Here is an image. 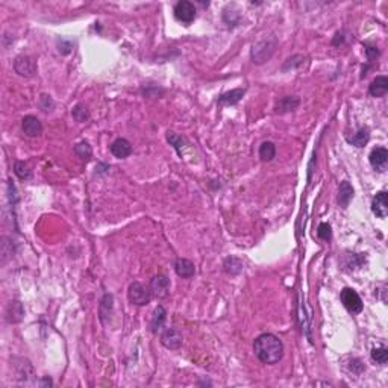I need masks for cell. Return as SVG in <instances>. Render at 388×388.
<instances>
[{"mask_svg":"<svg viewBox=\"0 0 388 388\" xmlns=\"http://www.w3.org/2000/svg\"><path fill=\"white\" fill-rule=\"evenodd\" d=\"M256 358L264 364H276L284 357V344L273 334H263L253 343Z\"/></svg>","mask_w":388,"mask_h":388,"instance_id":"obj_1","label":"cell"},{"mask_svg":"<svg viewBox=\"0 0 388 388\" xmlns=\"http://www.w3.org/2000/svg\"><path fill=\"white\" fill-rule=\"evenodd\" d=\"M276 47H278V40L274 36L261 38L252 47V53H250L252 61L255 64H264V62H267L273 57Z\"/></svg>","mask_w":388,"mask_h":388,"instance_id":"obj_2","label":"cell"},{"mask_svg":"<svg viewBox=\"0 0 388 388\" xmlns=\"http://www.w3.org/2000/svg\"><path fill=\"white\" fill-rule=\"evenodd\" d=\"M127 299H129L131 303L138 305V306L147 305V303H150V300H152L150 288L149 287H144L140 282H132L129 285V290H127Z\"/></svg>","mask_w":388,"mask_h":388,"instance_id":"obj_3","label":"cell"},{"mask_svg":"<svg viewBox=\"0 0 388 388\" xmlns=\"http://www.w3.org/2000/svg\"><path fill=\"white\" fill-rule=\"evenodd\" d=\"M340 298H341V302H343L344 308H346L349 312H352V314H359V312L362 311V306H364V305H362V300H361L359 294L354 288H343Z\"/></svg>","mask_w":388,"mask_h":388,"instance_id":"obj_4","label":"cell"},{"mask_svg":"<svg viewBox=\"0 0 388 388\" xmlns=\"http://www.w3.org/2000/svg\"><path fill=\"white\" fill-rule=\"evenodd\" d=\"M150 293L152 298L164 299L169 296L170 291V279L164 274H156L150 281Z\"/></svg>","mask_w":388,"mask_h":388,"instance_id":"obj_5","label":"cell"},{"mask_svg":"<svg viewBox=\"0 0 388 388\" xmlns=\"http://www.w3.org/2000/svg\"><path fill=\"white\" fill-rule=\"evenodd\" d=\"M175 17L176 20L183 23V25H190L194 22L196 19V8L191 2H187V0H182V2H178L176 6H175Z\"/></svg>","mask_w":388,"mask_h":388,"instance_id":"obj_6","label":"cell"},{"mask_svg":"<svg viewBox=\"0 0 388 388\" xmlns=\"http://www.w3.org/2000/svg\"><path fill=\"white\" fill-rule=\"evenodd\" d=\"M14 70L17 75L25 76V78H32L36 75V61L30 57L22 55L19 58H15L14 62Z\"/></svg>","mask_w":388,"mask_h":388,"instance_id":"obj_7","label":"cell"},{"mask_svg":"<svg viewBox=\"0 0 388 388\" xmlns=\"http://www.w3.org/2000/svg\"><path fill=\"white\" fill-rule=\"evenodd\" d=\"M161 343L165 349H170V350H178L180 346H182V335L178 329L175 328H169L165 329L161 335Z\"/></svg>","mask_w":388,"mask_h":388,"instance_id":"obj_8","label":"cell"},{"mask_svg":"<svg viewBox=\"0 0 388 388\" xmlns=\"http://www.w3.org/2000/svg\"><path fill=\"white\" fill-rule=\"evenodd\" d=\"M370 164L378 172H385L388 164V150L385 147H376L370 153Z\"/></svg>","mask_w":388,"mask_h":388,"instance_id":"obj_9","label":"cell"},{"mask_svg":"<svg viewBox=\"0 0 388 388\" xmlns=\"http://www.w3.org/2000/svg\"><path fill=\"white\" fill-rule=\"evenodd\" d=\"M372 211L376 217L385 218L388 214V194L385 191H379L372 200Z\"/></svg>","mask_w":388,"mask_h":388,"instance_id":"obj_10","label":"cell"},{"mask_svg":"<svg viewBox=\"0 0 388 388\" xmlns=\"http://www.w3.org/2000/svg\"><path fill=\"white\" fill-rule=\"evenodd\" d=\"M300 105V99L296 96H285L282 99H279L274 105V113L278 114H285V113H291L294 109H298Z\"/></svg>","mask_w":388,"mask_h":388,"instance_id":"obj_11","label":"cell"},{"mask_svg":"<svg viewBox=\"0 0 388 388\" xmlns=\"http://www.w3.org/2000/svg\"><path fill=\"white\" fill-rule=\"evenodd\" d=\"M22 127H23V132L30 138L38 137L43 132V124L35 116H26L25 119L22 120Z\"/></svg>","mask_w":388,"mask_h":388,"instance_id":"obj_12","label":"cell"},{"mask_svg":"<svg viewBox=\"0 0 388 388\" xmlns=\"http://www.w3.org/2000/svg\"><path fill=\"white\" fill-rule=\"evenodd\" d=\"M352 199H354V187L347 180H343L340 183V188H338V204H340V207L347 208Z\"/></svg>","mask_w":388,"mask_h":388,"instance_id":"obj_13","label":"cell"},{"mask_svg":"<svg viewBox=\"0 0 388 388\" xmlns=\"http://www.w3.org/2000/svg\"><path fill=\"white\" fill-rule=\"evenodd\" d=\"M244 93H246V88H235V90L228 91V93H225V94H221V96L218 97L217 103H218L220 106H231V105H235V103H238L239 100H241V97L244 96Z\"/></svg>","mask_w":388,"mask_h":388,"instance_id":"obj_14","label":"cell"},{"mask_svg":"<svg viewBox=\"0 0 388 388\" xmlns=\"http://www.w3.org/2000/svg\"><path fill=\"white\" fill-rule=\"evenodd\" d=\"M111 152L116 158L119 159H123V158H127L131 153H132V144L124 140V138H117L113 144H111Z\"/></svg>","mask_w":388,"mask_h":388,"instance_id":"obj_15","label":"cell"},{"mask_svg":"<svg viewBox=\"0 0 388 388\" xmlns=\"http://www.w3.org/2000/svg\"><path fill=\"white\" fill-rule=\"evenodd\" d=\"M388 91V78L387 76H378L372 84H370V88H368V93L370 96L373 97H384L387 94Z\"/></svg>","mask_w":388,"mask_h":388,"instance_id":"obj_16","label":"cell"},{"mask_svg":"<svg viewBox=\"0 0 388 388\" xmlns=\"http://www.w3.org/2000/svg\"><path fill=\"white\" fill-rule=\"evenodd\" d=\"M165 319H167V311L162 305H159L155 311H153V316H152V322H150V330L153 334H158V330L164 326L165 323Z\"/></svg>","mask_w":388,"mask_h":388,"instance_id":"obj_17","label":"cell"},{"mask_svg":"<svg viewBox=\"0 0 388 388\" xmlns=\"http://www.w3.org/2000/svg\"><path fill=\"white\" fill-rule=\"evenodd\" d=\"M175 270H176V273H178V276L180 278H191V276H194V273H196V267H194V264L190 261V260H185V258H178L176 260V263H175Z\"/></svg>","mask_w":388,"mask_h":388,"instance_id":"obj_18","label":"cell"},{"mask_svg":"<svg viewBox=\"0 0 388 388\" xmlns=\"http://www.w3.org/2000/svg\"><path fill=\"white\" fill-rule=\"evenodd\" d=\"M23 306H22V303L20 302H11L9 305H8V309H6V320L9 322V323H17V322H20L22 320V317H23Z\"/></svg>","mask_w":388,"mask_h":388,"instance_id":"obj_19","label":"cell"},{"mask_svg":"<svg viewBox=\"0 0 388 388\" xmlns=\"http://www.w3.org/2000/svg\"><path fill=\"white\" fill-rule=\"evenodd\" d=\"M370 140V132L367 127H361L357 134H354L352 137H347V141L355 146V147H364Z\"/></svg>","mask_w":388,"mask_h":388,"instance_id":"obj_20","label":"cell"},{"mask_svg":"<svg viewBox=\"0 0 388 388\" xmlns=\"http://www.w3.org/2000/svg\"><path fill=\"white\" fill-rule=\"evenodd\" d=\"M113 294H105L100 302V320L102 323H108V319L113 314Z\"/></svg>","mask_w":388,"mask_h":388,"instance_id":"obj_21","label":"cell"},{"mask_svg":"<svg viewBox=\"0 0 388 388\" xmlns=\"http://www.w3.org/2000/svg\"><path fill=\"white\" fill-rule=\"evenodd\" d=\"M223 267H225V271H226L228 274L235 276V274H238L239 271L243 270V263L239 261L238 258H235V256H229V258L225 260Z\"/></svg>","mask_w":388,"mask_h":388,"instance_id":"obj_22","label":"cell"},{"mask_svg":"<svg viewBox=\"0 0 388 388\" xmlns=\"http://www.w3.org/2000/svg\"><path fill=\"white\" fill-rule=\"evenodd\" d=\"M276 155V147L271 141H266L260 146V158L264 161V162H269L274 158Z\"/></svg>","mask_w":388,"mask_h":388,"instance_id":"obj_23","label":"cell"},{"mask_svg":"<svg viewBox=\"0 0 388 388\" xmlns=\"http://www.w3.org/2000/svg\"><path fill=\"white\" fill-rule=\"evenodd\" d=\"M75 152H76V155H78L82 161H85V162L90 161L91 155H93V149H91V146L87 141H82V143L76 144Z\"/></svg>","mask_w":388,"mask_h":388,"instance_id":"obj_24","label":"cell"},{"mask_svg":"<svg viewBox=\"0 0 388 388\" xmlns=\"http://www.w3.org/2000/svg\"><path fill=\"white\" fill-rule=\"evenodd\" d=\"M167 141L175 147V149L178 150V153L179 155H182V147L187 144V141L180 137V135H178V134H175V132H167Z\"/></svg>","mask_w":388,"mask_h":388,"instance_id":"obj_25","label":"cell"},{"mask_svg":"<svg viewBox=\"0 0 388 388\" xmlns=\"http://www.w3.org/2000/svg\"><path fill=\"white\" fill-rule=\"evenodd\" d=\"M71 116H73V119L76 120V121H79V123H84V121H87V120L90 119V113H88V109L84 106V105H76L75 108H73V111H71Z\"/></svg>","mask_w":388,"mask_h":388,"instance_id":"obj_26","label":"cell"},{"mask_svg":"<svg viewBox=\"0 0 388 388\" xmlns=\"http://www.w3.org/2000/svg\"><path fill=\"white\" fill-rule=\"evenodd\" d=\"M14 173H15L22 180H26L30 178L29 167H28V164L23 162V161H17V162L14 164Z\"/></svg>","mask_w":388,"mask_h":388,"instance_id":"obj_27","label":"cell"},{"mask_svg":"<svg viewBox=\"0 0 388 388\" xmlns=\"http://www.w3.org/2000/svg\"><path fill=\"white\" fill-rule=\"evenodd\" d=\"M372 359L376 361V362L381 364V365L387 364L388 350L385 347H376V349H373V350H372Z\"/></svg>","mask_w":388,"mask_h":388,"instance_id":"obj_28","label":"cell"},{"mask_svg":"<svg viewBox=\"0 0 388 388\" xmlns=\"http://www.w3.org/2000/svg\"><path fill=\"white\" fill-rule=\"evenodd\" d=\"M2 264H5L9 258H12V253H14V250H12V247L9 249L8 246H9V238H6V237H3L2 238Z\"/></svg>","mask_w":388,"mask_h":388,"instance_id":"obj_29","label":"cell"},{"mask_svg":"<svg viewBox=\"0 0 388 388\" xmlns=\"http://www.w3.org/2000/svg\"><path fill=\"white\" fill-rule=\"evenodd\" d=\"M317 235L319 238L323 239V241H329L332 238V229H330V225L329 223H320L319 229H317Z\"/></svg>","mask_w":388,"mask_h":388,"instance_id":"obj_30","label":"cell"},{"mask_svg":"<svg viewBox=\"0 0 388 388\" xmlns=\"http://www.w3.org/2000/svg\"><path fill=\"white\" fill-rule=\"evenodd\" d=\"M53 106H55V103H53L52 97L47 96V94H43L41 99H40V108H41L44 113H50V111L53 109Z\"/></svg>","mask_w":388,"mask_h":388,"instance_id":"obj_31","label":"cell"},{"mask_svg":"<svg viewBox=\"0 0 388 388\" xmlns=\"http://www.w3.org/2000/svg\"><path fill=\"white\" fill-rule=\"evenodd\" d=\"M365 53H367L368 61H375L379 57V50H378L376 47H373V46H368V47L365 49Z\"/></svg>","mask_w":388,"mask_h":388,"instance_id":"obj_32","label":"cell"}]
</instances>
